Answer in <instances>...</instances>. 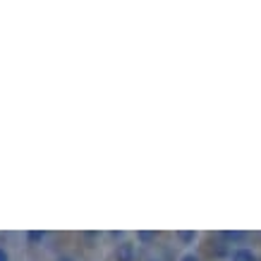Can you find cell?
Returning a JSON list of instances; mask_svg holds the SVG:
<instances>
[{"instance_id":"obj_3","label":"cell","mask_w":261,"mask_h":261,"mask_svg":"<svg viewBox=\"0 0 261 261\" xmlns=\"http://www.w3.org/2000/svg\"><path fill=\"white\" fill-rule=\"evenodd\" d=\"M43 238H46V232H27L29 242H43Z\"/></svg>"},{"instance_id":"obj_4","label":"cell","mask_w":261,"mask_h":261,"mask_svg":"<svg viewBox=\"0 0 261 261\" xmlns=\"http://www.w3.org/2000/svg\"><path fill=\"white\" fill-rule=\"evenodd\" d=\"M0 261H10V252L3 245H0Z\"/></svg>"},{"instance_id":"obj_2","label":"cell","mask_w":261,"mask_h":261,"mask_svg":"<svg viewBox=\"0 0 261 261\" xmlns=\"http://www.w3.org/2000/svg\"><path fill=\"white\" fill-rule=\"evenodd\" d=\"M256 256H254L252 249H245V247H240V249H235L232 252V261H254Z\"/></svg>"},{"instance_id":"obj_6","label":"cell","mask_w":261,"mask_h":261,"mask_svg":"<svg viewBox=\"0 0 261 261\" xmlns=\"http://www.w3.org/2000/svg\"><path fill=\"white\" fill-rule=\"evenodd\" d=\"M56 261H77L74 256H70V254H63V256H58Z\"/></svg>"},{"instance_id":"obj_5","label":"cell","mask_w":261,"mask_h":261,"mask_svg":"<svg viewBox=\"0 0 261 261\" xmlns=\"http://www.w3.org/2000/svg\"><path fill=\"white\" fill-rule=\"evenodd\" d=\"M180 261H199V259L192 252H187V254H182V256H180Z\"/></svg>"},{"instance_id":"obj_1","label":"cell","mask_w":261,"mask_h":261,"mask_svg":"<svg viewBox=\"0 0 261 261\" xmlns=\"http://www.w3.org/2000/svg\"><path fill=\"white\" fill-rule=\"evenodd\" d=\"M115 259L118 261H137V242L125 240L115 247Z\"/></svg>"}]
</instances>
